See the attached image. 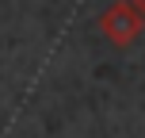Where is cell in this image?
Wrapping results in <instances>:
<instances>
[{
  "label": "cell",
  "mask_w": 145,
  "mask_h": 138,
  "mask_svg": "<svg viewBox=\"0 0 145 138\" xmlns=\"http://www.w3.org/2000/svg\"><path fill=\"white\" fill-rule=\"evenodd\" d=\"M138 31H141V12L134 4H115L103 15V35H107L111 42H118V46H126Z\"/></svg>",
  "instance_id": "6da1fadb"
},
{
  "label": "cell",
  "mask_w": 145,
  "mask_h": 138,
  "mask_svg": "<svg viewBox=\"0 0 145 138\" xmlns=\"http://www.w3.org/2000/svg\"><path fill=\"white\" fill-rule=\"evenodd\" d=\"M138 12H145V0H138Z\"/></svg>",
  "instance_id": "7a4b0ae2"
}]
</instances>
